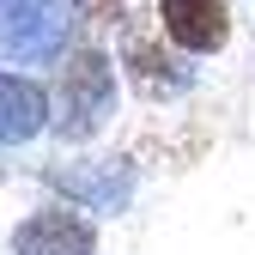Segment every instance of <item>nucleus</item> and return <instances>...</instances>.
Instances as JSON below:
<instances>
[{
    "instance_id": "nucleus-1",
    "label": "nucleus",
    "mask_w": 255,
    "mask_h": 255,
    "mask_svg": "<svg viewBox=\"0 0 255 255\" xmlns=\"http://www.w3.org/2000/svg\"><path fill=\"white\" fill-rule=\"evenodd\" d=\"M158 6H164V24L176 43H188V49L225 43V6L219 0H158Z\"/></svg>"
}]
</instances>
